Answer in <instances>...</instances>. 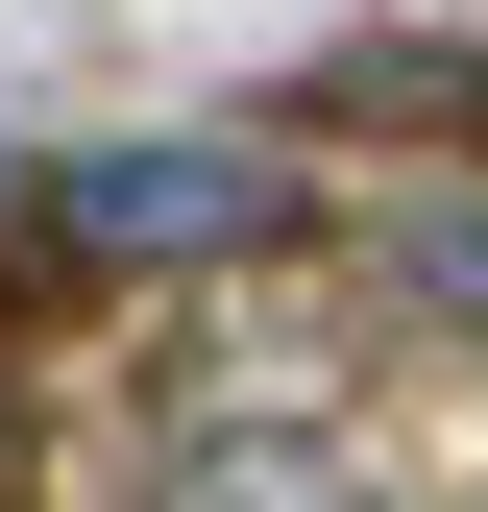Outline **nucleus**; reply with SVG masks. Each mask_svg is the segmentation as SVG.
Returning a JSON list of instances; mask_svg holds the SVG:
<instances>
[{"instance_id":"nucleus-3","label":"nucleus","mask_w":488,"mask_h":512,"mask_svg":"<svg viewBox=\"0 0 488 512\" xmlns=\"http://www.w3.org/2000/svg\"><path fill=\"white\" fill-rule=\"evenodd\" d=\"M391 269H415V293H440V317H464V342H488V220H415V244H391Z\"/></svg>"},{"instance_id":"nucleus-2","label":"nucleus","mask_w":488,"mask_h":512,"mask_svg":"<svg viewBox=\"0 0 488 512\" xmlns=\"http://www.w3.org/2000/svg\"><path fill=\"white\" fill-rule=\"evenodd\" d=\"M122 512H391V488H366V439H342V415H171Z\"/></svg>"},{"instance_id":"nucleus-1","label":"nucleus","mask_w":488,"mask_h":512,"mask_svg":"<svg viewBox=\"0 0 488 512\" xmlns=\"http://www.w3.org/2000/svg\"><path fill=\"white\" fill-rule=\"evenodd\" d=\"M25 220L74 244V269H244V244H293V171L269 147H74V171H25Z\"/></svg>"}]
</instances>
